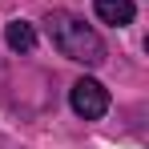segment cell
Instances as JSON below:
<instances>
[{
  "instance_id": "cell-1",
  "label": "cell",
  "mask_w": 149,
  "mask_h": 149,
  "mask_svg": "<svg viewBox=\"0 0 149 149\" xmlns=\"http://www.w3.org/2000/svg\"><path fill=\"white\" fill-rule=\"evenodd\" d=\"M45 32H49L52 49L61 52V56H69L77 65H89V69H97L101 61H105V40L97 36V28L85 24L81 16L73 12H49L45 16Z\"/></svg>"
},
{
  "instance_id": "cell-2",
  "label": "cell",
  "mask_w": 149,
  "mask_h": 149,
  "mask_svg": "<svg viewBox=\"0 0 149 149\" xmlns=\"http://www.w3.org/2000/svg\"><path fill=\"white\" fill-rule=\"evenodd\" d=\"M69 105H73V113L81 121H101L109 113V89L101 81H93V77H81L69 89Z\"/></svg>"
},
{
  "instance_id": "cell-3",
  "label": "cell",
  "mask_w": 149,
  "mask_h": 149,
  "mask_svg": "<svg viewBox=\"0 0 149 149\" xmlns=\"http://www.w3.org/2000/svg\"><path fill=\"white\" fill-rule=\"evenodd\" d=\"M93 8H97V16H101V20H105V24H113V28L133 24V16H137L133 0H93Z\"/></svg>"
},
{
  "instance_id": "cell-4",
  "label": "cell",
  "mask_w": 149,
  "mask_h": 149,
  "mask_svg": "<svg viewBox=\"0 0 149 149\" xmlns=\"http://www.w3.org/2000/svg\"><path fill=\"white\" fill-rule=\"evenodd\" d=\"M4 40H8L12 52H32L36 49V28L28 24V20H12V24L4 28Z\"/></svg>"
}]
</instances>
